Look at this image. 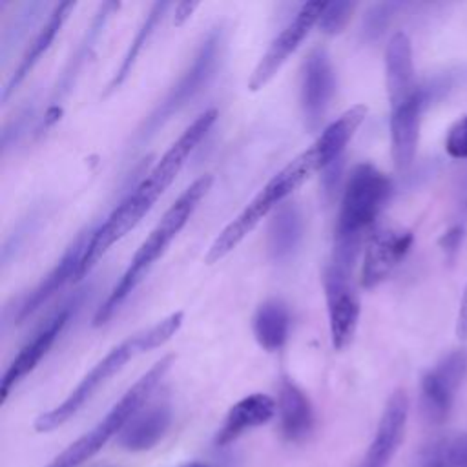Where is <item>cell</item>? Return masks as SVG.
Here are the masks:
<instances>
[{
  "label": "cell",
  "instance_id": "cell-1",
  "mask_svg": "<svg viewBox=\"0 0 467 467\" xmlns=\"http://www.w3.org/2000/svg\"><path fill=\"white\" fill-rule=\"evenodd\" d=\"M217 119V109H206L201 113L181 135L179 139L164 151V155L155 162L150 170L148 177H144L117 206L115 210L93 230L86 254L82 257L77 281L82 279L99 259L126 234H130L142 217L153 208L157 199L166 192V188L175 181L177 173L184 166L190 153L202 140L208 130L213 126Z\"/></svg>",
  "mask_w": 467,
  "mask_h": 467
},
{
  "label": "cell",
  "instance_id": "cell-2",
  "mask_svg": "<svg viewBox=\"0 0 467 467\" xmlns=\"http://www.w3.org/2000/svg\"><path fill=\"white\" fill-rule=\"evenodd\" d=\"M390 195V179L374 164L361 162L350 171L334 232L332 265L352 270L365 232L376 223Z\"/></svg>",
  "mask_w": 467,
  "mask_h": 467
},
{
  "label": "cell",
  "instance_id": "cell-3",
  "mask_svg": "<svg viewBox=\"0 0 467 467\" xmlns=\"http://www.w3.org/2000/svg\"><path fill=\"white\" fill-rule=\"evenodd\" d=\"M182 317H184L182 312H173V314L166 316L164 319L157 321L155 325H151L140 332H135L133 336L126 337L122 343L113 347L97 365H93V368L80 379V383L69 392V396L62 403L49 409L47 412H42L36 418L35 429L38 432H49V431L64 425L130 359H133L137 354L153 350V348L164 345L166 341H170L171 336L181 328Z\"/></svg>",
  "mask_w": 467,
  "mask_h": 467
},
{
  "label": "cell",
  "instance_id": "cell-4",
  "mask_svg": "<svg viewBox=\"0 0 467 467\" xmlns=\"http://www.w3.org/2000/svg\"><path fill=\"white\" fill-rule=\"evenodd\" d=\"M212 186V175H202L195 179L177 199L175 202L164 212L161 221L153 226L150 235L140 243L137 252L133 254L126 272L119 279V283L113 286L102 306L97 310L93 325L99 327L106 323L113 312L122 305V301L133 292V288L140 283L144 274L150 270V266L166 252L170 243L177 237V234L184 228L188 219L192 217L193 210L201 202V199L208 193Z\"/></svg>",
  "mask_w": 467,
  "mask_h": 467
},
{
  "label": "cell",
  "instance_id": "cell-5",
  "mask_svg": "<svg viewBox=\"0 0 467 467\" xmlns=\"http://www.w3.org/2000/svg\"><path fill=\"white\" fill-rule=\"evenodd\" d=\"M316 171H321V168L312 148H308L290 161L283 170H279L237 213V217L221 230V234L210 244L204 261L212 265L228 255L261 223L263 217H266L272 210H277L283 201Z\"/></svg>",
  "mask_w": 467,
  "mask_h": 467
},
{
  "label": "cell",
  "instance_id": "cell-6",
  "mask_svg": "<svg viewBox=\"0 0 467 467\" xmlns=\"http://www.w3.org/2000/svg\"><path fill=\"white\" fill-rule=\"evenodd\" d=\"M173 363V354L162 356L155 361L124 394L122 398L109 409V412L86 434L77 438L67 449H64L58 456H55L46 467H78L91 456H95L113 436L124 429L130 418L148 403L151 392L161 383L164 374L170 370Z\"/></svg>",
  "mask_w": 467,
  "mask_h": 467
},
{
  "label": "cell",
  "instance_id": "cell-7",
  "mask_svg": "<svg viewBox=\"0 0 467 467\" xmlns=\"http://www.w3.org/2000/svg\"><path fill=\"white\" fill-rule=\"evenodd\" d=\"M224 33L221 27H213L206 33L199 44L192 62L179 75L177 82L168 89L164 99L155 106L148 119L139 128L137 139L148 140L159 128H162L173 115L184 109L213 78L217 66L223 58Z\"/></svg>",
  "mask_w": 467,
  "mask_h": 467
},
{
  "label": "cell",
  "instance_id": "cell-8",
  "mask_svg": "<svg viewBox=\"0 0 467 467\" xmlns=\"http://www.w3.org/2000/svg\"><path fill=\"white\" fill-rule=\"evenodd\" d=\"M84 292H77L73 297H69L66 303H62L40 328L33 334V337L18 350V354L13 358L9 363L7 370L4 372L0 392H2V401L7 400L11 389H15L29 372L35 370V367L40 363V359L47 354V350L53 347L55 339L60 336V332L66 328L69 323L71 316L77 312V308L82 305Z\"/></svg>",
  "mask_w": 467,
  "mask_h": 467
},
{
  "label": "cell",
  "instance_id": "cell-9",
  "mask_svg": "<svg viewBox=\"0 0 467 467\" xmlns=\"http://www.w3.org/2000/svg\"><path fill=\"white\" fill-rule=\"evenodd\" d=\"M325 4L327 2L303 4L301 9L296 13V16L279 31V35L272 40V44L268 46L265 55L259 58L255 69L248 78V88L252 91L265 88L275 77V73L288 60V57L299 47V44L305 40L310 29L317 26V20L325 9Z\"/></svg>",
  "mask_w": 467,
  "mask_h": 467
},
{
  "label": "cell",
  "instance_id": "cell-10",
  "mask_svg": "<svg viewBox=\"0 0 467 467\" xmlns=\"http://www.w3.org/2000/svg\"><path fill=\"white\" fill-rule=\"evenodd\" d=\"M336 93V75L328 53L323 47H316L308 53L299 88V106L305 128L316 131L330 106Z\"/></svg>",
  "mask_w": 467,
  "mask_h": 467
},
{
  "label": "cell",
  "instance_id": "cell-11",
  "mask_svg": "<svg viewBox=\"0 0 467 467\" xmlns=\"http://www.w3.org/2000/svg\"><path fill=\"white\" fill-rule=\"evenodd\" d=\"M348 274L350 270L330 263L323 275L330 339L336 350L345 348L352 341L359 321V299L348 281Z\"/></svg>",
  "mask_w": 467,
  "mask_h": 467
},
{
  "label": "cell",
  "instance_id": "cell-12",
  "mask_svg": "<svg viewBox=\"0 0 467 467\" xmlns=\"http://www.w3.org/2000/svg\"><path fill=\"white\" fill-rule=\"evenodd\" d=\"M467 370V354L454 350L421 378V409L429 421L441 423L447 420L456 390Z\"/></svg>",
  "mask_w": 467,
  "mask_h": 467
},
{
  "label": "cell",
  "instance_id": "cell-13",
  "mask_svg": "<svg viewBox=\"0 0 467 467\" xmlns=\"http://www.w3.org/2000/svg\"><path fill=\"white\" fill-rule=\"evenodd\" d=\"M93 230L95 228L91 226V228L78 232L77 237L71 241V244L62 254V257L57 261V265L49 270V274L27 296H24L22 303L16 306V312L13 314V321L16 325H20L27 317H31L67 281H77V274H78L82 257L86 254V248L89 244V239L93 235Z\"/></svg>",
  "mask_w": 467,
  "mask_h": 467
},
{
  "label": "cell",
  "instance_id": "cell-14",
  "mask_svg": "<svg viewBox=\"0 0 467 467\" xmlns=\"http://www.w3.org/2000/svg\"><path fill=\"white\" fill-rule=\"evenodd\" d=\"M414 243V234L405 228H379L370 234L361 265V285L374 288L401 263Z\"/></svg>",
  "mask_w": 467,
  "mask_h": 467
},
{
  "label": "cell",
  "instance_id": "cell-15",
  "mask_svg": "<svg viewBox=\"0 0 467 467\" xmlns=\"http://www.w3.org/2000/svg\"><path fill=\"white\" fill-rule=\"evenodd\" d=\"M409 398L403 389H396L383 409L376 434L363 456L359 467H387L396 454L407 425Z\"/></svg>",
  "mask_w": 467,
  "mask_h": 467
},
{
  "label": "cell",
  "instance_id": "cell-16",
  "mask_svg": "<svg viewBox=\"0 0 467 467\" xmlns=\"http://www.w3.org/2000/svg\"><path fill=\"white\" fill-rule=\"evenodd\" d=\"M425 97L418 89L410 99L390 106V150L392 161L400 173L407 171L416 157L418 139H420V122L423 111Z\"/></svg>",
  "mask_w": 467,
  "mask_h": 467
},
{
  "label": "cell",
  "instance_id": "cell-17",
  "mask_svg": "<svg viewBox=\"0 0 467 467\" xmlns=\"http://www.w3.org/2000/svg\"><path fill=\"white\" fill-rule=\"evenodd\" d=\"M385 84L390 106L410 99L420 89L414 78L412 46L401 31L390 36L385 49Z\"/></svg>",
  "mask_w": 467,
  "mask_h": 467
},
{
  "label": "cell",
  "instance_id": "cell-18",
  "mask_svg": "<svg viewBox=\"0 0 467 467\" xmlns=\"http://www.w3.org/2000/svg\"><path fill=\"white\" fill-rule=\"evenodd\" d=\"M170 421L171 409L166 401L146 403L130 418L117 441L126 451H148L166 434Z\"/></svg>",
  "mask_w": 467,
  "mask_h": 467
},
{
  "label": "cell",
  "instance_id": "cell-19",
  "mask_svg": "<svg viewBox=\"0 0 467 467\" xmlns=\"http://www.w3.org/2000/svg\"><path fill=\"white\" fill-rule=\"evenodd\" d=\"M117 7H119V4H115V2H106V4L100 5L99 13L95 15L91 26L88 27L84 38L80 40V44H78V47H77V51H75V55L69 58L67 66L64 67V71H62L58 82H57V86H55V89H53V97H51V100H49V108H47L46 119H44V124H46V126H51V124L58 119L62 100L67 97L69 89L73 88L75 77L78 75V71L82 69L86 58L89 57V53H91V49H93V46H95V42H97V38H99L102 27H104V24H106L109 13H111L113 9H117Z\"/></svg>",
  "mask_w": 467,
  "mask_h": 467
},
{
  "label": "cell",
  "instance_id": "cell-20",
  "mask_svg": "<svg viewBox=\"0 0 467 467\" xmlns=\"http://www.w3.org/2000/svg\"><path fill=\"white\" fill-rule=\"evenodd\" d=\"M277 410V403L263 392H254L239 400L235 405L230 407L217 436L215 443L219 447H226L234 440H237L243 432L265 425L274 418Z\"/></svg>",
  "mask_w": 467,
  "mask_h": 467
},
{
  "label": "cell",
  "instance_id": "cell-21",
  "mask_svg": "<svg viewBox=\"0 0 467 467\" xmlns=\"http://www.w3.org/2000/svg\"><path fill=\"white\" fill-rule=\"evenodd\" d=\"M365 115H367V106L356 104V106L348 108L345 113H341L334 122H330L321 131V135L310 146L317 157L321 171L330 166L343 164V161H341L343 151H345L348 140L352 139V135L356 133V130L365 120Z\"/></svg>",
  "mask_w": 467,
  "mask_h": 467
},
{
  "label": "cell",
  "instance_id": "cell-22",
  "mask_svg": "<svg viewBox=\"0 0 467 467\" xmlns=\"http://www.w3.org/2000/svg\"><path fill=\"white\" fill-rule=\"evenodd\" d=\"M275 403L283 436L288 441H303L314 427V410L306 394L292 379L283 378Z\"/></svg>",
  "mask_w": 467,
  "mask_h": 467
},
{
  "label": "cell",
  "instance_id": "cell-23",
  "mask_svg": "<svg viewBox=\"0 0 467 467\" xmlns=\"http://www.w3.org/2000/svg\"><path fill=\"white\" fill-rule=\"evenodd\" d=\"M75 7V2H60L55 5V9L51 11V15L47 16L46 24L40 27V31L35 35V38L31 40L29 47L26 49V53L22 55L16 69L13 71L9 82L4 88L2 99L7 100L9 95L26 80V77L31 73V69L36 66V62L42 58V55L49 49L51 42L55 40V36L58 35L60 27L64 26V22L67 20V15L71 13V9Z\"/></svg>",
  "mask_w": 467,
  "mask_h": 467
},
{
  "label": "cell",
  "instance_id": "cell-24",
  "mask_svg": "<svg viewBox=\"0 0 467 467\" xmlns=\"http://www.w3.org/2000/svg\"><path fill=\"white\" fill-rule=\"evenodd\" d=\"M303 237V217L296 204H281L268 224V254L275 263L288 261Z\"/></svg>",
  "mask_w": 467,
  "mask_h": 467
},
{
  "label": "cell",
  "instance_id": "cell-25",
  "mask_svg": "<svg viewBox=\"0 0 467 467\" xmlns=\"http://www.w3.org/2000/svg\"><path fill=\"white\" fill-rule=\"evenodd\" d=\"M252 328L259 347H263L268 352L279 350L288 337V328H290L288 308L277 299H268L261 303L254 314Z\"/></svg>",
  "mask_w": 467,
  "mask_h": 467
},
{
  "label": "cell",
  "instance_id": "cell-26",
  "mask_svg": "<svg viewBox=\"0 0 467 467\" xmlns=\"http://www.w3.org/2000/svg\"><path fill=\"white\" fill-rule=\"evenodd\" d=\"M168 9H170V4H168V2H157V4L151 5L150 13L146 15V18L142 20L140 27L137 29L133 40L130 42V47H128V51H126V55H124V58H122L119 69L115 71L113 78L109 80L108 89H106L104 95H109L111 91H115V89L128 78V75L131 73V69H133V66H135V62H137V58H139L142 47L148 44L150 36L155 33L159 22L162 20V16L166 15Z\"/></svg>",
  "mask_w": 467,
  "mask_h": 467
},
{
  "label": "cell",
  "instance_id": "cell-27",
  "mask_svg": "<svg viewBox=\"0 0 467 467\" xmlns=\"http://www.w3.org/2000/svg\"><path fill=\"white\" fill-rule=\"evenodd\" d=\"M416 463L423 467H467V432L441 436L427 443Z\"/></svg>",
  "mask_w": 467,
  "mask_h": 467
},
{
  "label": "cell",
  "instance_id": "cell-28",
  "mask_svg": "<svg viewBox=\"0 0 467 467\" xmlns=\"http://www.w3.org/2000/svg\"><path fill=\"white\" fill-rule=\"evenodd\" d=\"M354 7L356 5L352 2H327L325 9L317 20L319 29L325 35L341 33L345 29V26L348 24Z\"/></svg>",
  "mask_w": 467,
  "mask_h": 467
},
{
  "label": "cell",
  "instance_id": "cell-29",
  "mask_svg": "<svg viewBox=\"0 0 467 467\" xmlns=\"http://www.w3.org/2000/svg\"><path fill=\"white\" fill-rule=\"evenodd\" d=\"M445 151L452 159H467V115L449 128L445 135Z\"/></svg>",
  "mask_w": 467,
  "mask_h": 467
},
{
  "label": "cell",
  "instance_id": "cell-30",
  "mask_svg": "<svg viewBox=\"0 0 467 467\" xmlns=\"http://www.w3.org/2000/svg\"><path fill=\"white\" fill-rule=\"evenodd\" d=\"M456 336L460 339H467V285L463 288V296H462L460 310L456 317Z\"/></svg>",
  "mask_w": 467,
  "mask_h": 467
},
{
  "label": "cell",
  "instance_id": "cell-31",
  "mask_svg": "<svg viewBox=\"0 0 467 467\" xmlns=\"http://www.w3.org/2000/svg\"><path fill=\"white\" fill-rule=\"evenodd\" d=\"M197 7H199V2H181V4H177L175 13H173V24L182 26Z\"/></svg>",
  "mask_w": 467,
  "mask_h": 467
},
{
  "label": "cell",
  "instance_id": "cell-32",
  "mask_svg": "<svg viewBox=\"0 0 467 467\" xmlns=\"http://www.w3.org/2000/svg\"><path fill=\"white\" fill-rule=\"evenodd\" d=\"M460 234H462V230H460L458 226L451 228V230L441 237V244H443L447 250L456 248V244H458V241H460Z\"/></svg>",
  "mask_w": 467,
  "mask_h": 467
},
{
  "label": "cell",
  "instance_id": "cell-33",
  "mask_svg": "<svg viewBox=\"0 0 467 467\" xmlns=\"http://www.w3.org/2000/svg\"><path fill=\"white\" fill-rule=\"evenodd\" d=\"M181 467H210V465H206V463H201V462H190V463H186V465H181Z\"/></svg>",
  "mask_w": 467,
  "mask_h": 467
},
{
  "label": "cell",
  "instance_id": "cell-34",
  "mask_svg": "<svg viewBox=\"0 0 467 467\" xmlns=\"http://www.w3.org/2000/svg\"><path fill=\"white\" fill-rule=\"evenodd\" d=\"M414 467H423V465H420V463H416V465H414Z\"/></svg>",
  "mask_w": 467,
  "mask_h": 467
}]
</instances>
